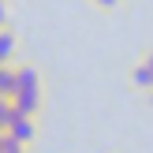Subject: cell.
Masks as SVG:
<instances>
[{
  "label": "cell",
  "instance_id": "6da1fadb",
  "mask_svg": "<svg viewBox=\"0 0 153 153\" xmlns=\"http://www.w3.org/2000/svg\"><path fill=\"white\" fill-rule=\"evenodd\" d=\"M7 134H11V138H19L22 146H30V142H34V134H37L34 116H19V112H15V116H11V127H7Z\"/></svg>",
  "mask_w": 153,
  "mask_h": 153
},
{
  "label": "cell",
  "instance_id": "7a4b0ae2",
  "mask_svg": "<svg viewBox=\"0 0 153 153\" xmlns=\"http://www.w3.org/2000/svg\"><path fill=\"white\" fill-rule=\"evenodd\" d=\"M131 82L138 90H153V52L146 60H138V64H134V71H131Z\"/></svg>",
  "mask_w": 153,
  "mask_h": 153
},
{
  "label": "cell",
  "instance_id": "3957f363",
  "mask_svg": "<svg viewBox=\"0 0 153 153\" xmlns=\"http://www.w3.org/2000/svg\"><path fill=\"white\" fill-rule=\"evenodd\" d=\"M0 97H15V67L0 64Z\"/></svg>",
  "mask_w": 153,
  "mask_h": 153
},
{
  "label": "cell",
  "instance_id": "277c9868",
  "mask_svg": "<svg viewBox=\"0 0 153 153\" xmlns=\"http://www.w3.org/2000/svg\"><path fill=\"white\" fill-rule=\"evenodd\" d=\"M11 56H15V34L0 26V64H11Z\"/></svg>",
  "mask_w": 153,
  "mask_h": 153
},
{
  "label": "cell",
  "instance_id": "5b68a950",
  "mask_svg": "<svg viewBox=\"0 0 153 153\" xmlns=\"http://www.w3.org/2000/svg\"><path fill=\"white\" fill-rule=\"evenodd\" d=\"M11 116H15L11 97H0V131H7V127H11Z\"/></svg>",
  "mask_w": 153,
  "mask_h": 153
},
{
  "label": "cell",
  "instance_id": "8992f818",
  "mask_svg": "<svg viewBox=\"0 0 153 153\" xmlns=\"http://www.w3.org/2000/svg\"><path fill=\"white\" fill-rule=\"evenodd\" d=\"M4 153H26V146H22L19 138H11V134L4 131Z\"/></svg>",
  "mask_w": 153,
  "mask_h": 153
},
{
  "label": "cell",
  "instance_id": "52a82bcc",
  "mask_svg": "<svg viewBox=\"0 0 153 153\" xmlns=\"http://www.w3.org/2000/svg\"><path fill=\"white\" fill-rule=\"evenodd\" d=\"M97 7H101V11H112V7H120V0H94Z\"/></svg>",
  "mask_w": 153,
  "mask_h": 153
},
{
  "label": "cell",
  "instance_id": "ba28073f",
  "mask_svg": "<svg viewBox=\"0 0 153 153\" xmlns=\"http://www.w3.org/2000/svg\"><path fill=\"white\" fill-rule=\"evenodd\" d=\"M4 22H7V4L0 0V26H4Z\"/></svg>",
  "mask_w": 153,
  "mask_h": 153
}]
</instances>
